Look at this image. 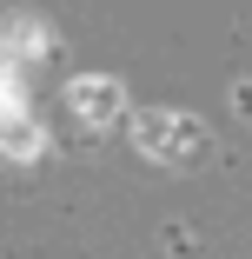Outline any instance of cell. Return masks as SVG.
<instances>
[{
    "mask_svg": "<svg viewBox=\"0 0 252 259\" xmlns=\"http://www.w3.org/2000/svg\"><path fill=\"white\" fill-rule=\"evenodd\" d=\"M133 140H139L146 160H166V166H186V160L206 153V133H199V120H186V113H139Z\"/></svg>",
    "mask_w": 252,
    "mask_h": 259,
    "instance_id": "obj_1",
    "label": "cell"
},
{
    "mask_svg": "<svg viewBox=\"0 0 252 259\" xmlns=\"http://www.w3.org/2000/svg\"><path fill=\"white\" fill-rule=\"evenodd\" d=\"M67 107H73V120H86V126H113V120L126 113V93H120V80H107V73H86V80L67 87Z\"/></svg>",
    "mask_w": 252,
    "mask_h": 259,
    "instance_id": "obj_2",
    "label": "cell"
}]
</instances>
